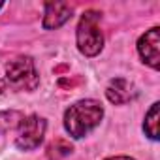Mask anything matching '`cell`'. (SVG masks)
<instances>
[{
    "mask_svg": "<svg viewBox=\"0 0 160 160\" xmlns=\"http://www.w3.org/2000/svg\"><path fill=\"white\" fill-rule=\"evenodd\" d=\"M108 160H134L130 156H113V158H108Z\"/></svg>",
    "mask_w": 160,
    "mask_h": 160,
    "instance_id": "obj_11",
    "label": "cell"
},
{
    "mask_svg": "<svg viewBox=\"0 0 160 160\" xmlns=\"http://www.w3.org/2000/svg\"><path fill=\"white\" fill-rule=\"evenodd\" d=\"M23 119L25 117L19 111H4V113H0V134L8 132V130H13L15 126L21 124Z\"/></svg>",
    "mask_w": 160,
    "mask_h": 160,
    "instance_id": "obj_8",
    "label": "cell"
},
{
    "mask_svg": "<svg viewBox=\"0 0 160 160\" xmlns=\"http://www.w3.org/2000/svg\"><path fill=\"white\" fill-rule=\"evenodd\" d=\"M104 115L102 104L96 100H81L73 104L64 115V126L73 138L87 136L94 126L100 124Z\"/></svg>",
    "mask_w": 160,
    "mask_h": 160,
    "instance_id": "obj_1",
    "label": "cell"
},
{
    "mask_svg": "<svg viewBox=\"0 0 160 160\" xmlns=\"http://www.w3.org/2000/svg\"><path fill=\"white\" fill-rule=\"evenodd\" d=\"M145 132L151 139H158V104H152L145 115Z\"/></svg>",
    "mask_w": 160,
    "mask_h": 160,
    "instance_id": "obj_9",
    "label": "cell"
},
{
    "mask_svg": "<svg viewBox=\"0 0 160 160\" xmlns=\"http://www.w3.org/2000/svg\"><path fill=\"white\" fill-rule=\"evenodd\" d=\"M106 94H108V98H109L111 104L121 106V104H126V102L132 98L134 92H132V85L126 81V79L117 77V79H113V81L108 85Z\"/></svg>",
    "mask_w": 160,
    "mask_h": 160,
    "instance_id": "obj_7",
    "label": "cell"
},
{
    "mask_svg": "<svg viewBox=\"0 0 160 160\" xmlns=\"http://www.w3.org/2000/svg\"><path fill=\"white\" fill-rule=\"evenodd\" d=\"M158 43H160V32L158 27H152L151 30H147L139 42H138V51L143 58V62H147L151 68H158V60H160V51H158Z\"/></svg>",
    "mask_w": 160,
    "mask_h": 160,
    "instance_id": "obj_5",
    "label": "cell"
},
{
    "mask_svg": "<svg viewBox=\"0 0 160 160\" xmlns=\"http://www.w3.org/2000/svg\"><path fill=\"white\" fill-rule=\"evenodd\" d=\"M2 6H4V4H2V2H0V8H2Z\"/></svg>",
    "mask_w": 160,
    "mask_h": 160,
    "instance_id": "obj_12",
    "label": "cell"
},
{
    "mask_svg": "<svg viewBox=\"0 0 160 160\" xmlns=\"http://www.w3.org/2000/svg\"><path fill=\"white\" fill-rule=\"evenodd\" d=\"M6 77L12 85L21 87V89H28V91L36 89V85L40 81L34 62L28 57H19V58L10 60L6 66Z\"/></svg>",
    "mask_w": 160,
    "mask_h": 160,
    "instance_id": "obj_3",
    "label": "cell"
},
{
    "mask_svg": "<svg viewBox=\"0 0 160 160\" xmlns=\"http://www.w3.org/2000/svg\"><path fill=\"white\" fill-rule=\"evenodd\" d=\"M70 152H72V145H70L68 141H64V139H57V141H53V143L49 145V149H47V156H49V160H60V158L68 156Z\"/></svg>",
    "mask_w": 160,
    "mask_h": 160,
    "instance_id": "obj_10",
    "label": "cell"
},
{
    "mask_svg": "<svg viewBox=\"0 0 160 160\" xmlns=\"http://www.w3.org/2000/svg\"><path fill=\"white\" fill-rule=\"evenodd\" d=\"M98 21H100V13L91 10L83 13L77 27V45H79V51L87 57L98 55L104 45V36L98 27Z\"/></svg>",
    "mask_w": 160,
    "mask_h": 160,
    "instance_id": "obj_2",
    "label": "cell"
},
{
    "mask_svg": "<svg viewBox=\"0 0 160 160\" xmlns=\"http://www.w3.org/2000/svg\"><path fill=\"white\" fill-rule=\"evenodd\" d=\"M43 134H45V121L36 117V115H30L27 119L21 121L19 124V136L15 139L17 147L23 149V151H30V149H36L42 139H43Z\"/></svg>",
    "mask_w": 160,
    "mask_h": 160,
    "instance_id": "obj_4",
    "label": "cell"
},
{
    "mask_svg": "<svg viewBox=\"0 0 160 160\" xmlns=\"http://www.w3.org/2000/svg\"><path fill=\"white\" fill-rule=\"evenodd\" d=\"M72 17V6L70 4H45V17H43V27L45 28H58Z\"/></svg>",
    "mask_w": 160,
    "mask_h": 160,
    "instance_id": "obj_6",
    "label": "cell"
}]
</instances>
